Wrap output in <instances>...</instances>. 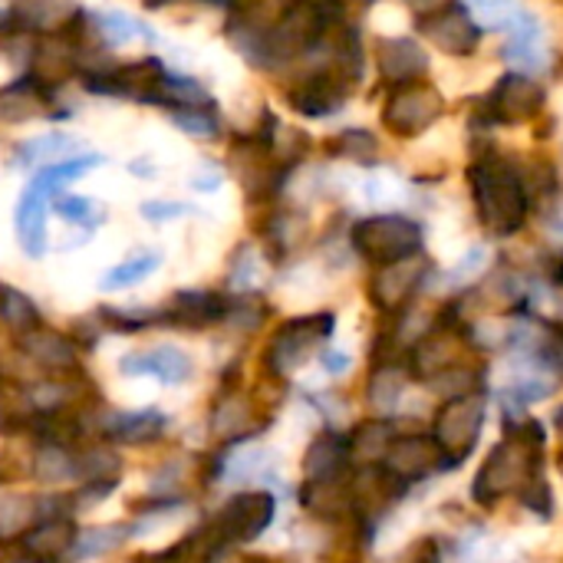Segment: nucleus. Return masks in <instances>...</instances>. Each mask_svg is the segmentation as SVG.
Masks as SVG:
<instances>
[{"label": "nucleus", "mask_w": 563, "mask_h": 563, "mask_svg": "<svg viewBox=\"0 0 563 563\" xmlns=\"http://www.w3.org/2000/svg\"><path fill=\"white\" fill-rule=\"evenodd\" d=\"M277 518V498L267 488H247L231 495L208 521V548H244L271 531Z\"/></svg>", "instance_id": "obj_9"}, {"label": "nucleus", "mask_w": 563, "mask_h": 563, "mask_svg": "<svg viewBox=\"0 0 563 563\" xmlns=\"http://www.w3.org/2000/svg\"><path fill=\"white\" fill-rule=\"evenodd\" d=\"M350 251L369 264H393L402 257H412L419 251H426V224L416 214H402V211H376L366 218H356L350 224Z\"/></svg>", "instance_id": "obj_5"}, {"label": "nucleus", "mask_w": 563, "mask_h": 563, "mask_svg": "<svg viewBox=\"0 0 563 563\" xmlns=\"http://www.w3.org/2000/svg\"><path fill=\"white\" fill-rule=\"evenodd\" d=\"M439 277V267L432 264V257L426 251L393 261V264H379L373 267L369 280H366V297L373 303L376 313L383 317H396L406 307L419 303L426 287Z\"/></svg>", "instance_id": "obj_10"}, {"label": "nucleus", "mask_w": 563, "mask_h": 563, "mask_svg": "<svg viewBox=\"0 0 563 563\" xmlns=\"http://www.w3.org/2000/svg\"><path fill=\"white\" fill-rule=\"evenodd\" d=\"M172 125L181 129L185 135H195V139H214L221 132V115L214 112V106L172 109Z\"/></svg>", "instance_id": "obj_42"}, {"label": "nucleus", "mask_w": 563, "mask_h": 563, "mask_svg": "<svg viewBox=\"0 0 563 563\" xmlns=\"http://www.w3.org/2000/svg\"><path fill=\"white\" fill-rule=\"evenodd\" d=\"M488 426V386L445 396L429 422V439L439 452L442 472L465 465L482 445Z\"/></svg>", "instance_id": "obj_4"}, {"label": "nucleus", "mask_w": 563, "mask_h": 563, "mask_svg": "<svg viewBox=\"0 0 563 563\" xmlns=\"http://www.w3.org/2000/svg\"><path fill=\"white\" fill-rule=\"evenodd\" d=\"M409 7H412V13L419 16V13H429V10H435V7H442V3H449V0H406Z\"/></svg>", "instance_id": "obj_50"}, {"label": "nucleus", "mask_w": 563, "mask_h": 563, "mask_svg": "<svg viewBox=\"0 0 563 563\" xmlns=\"http://www.w3.org/2000/svg\"><path fill=\"white\" fill-rule=\"evenodd\" d=\"M333 330H336V313H330V310L284 320L264 346L267 376L290 379L294 373H300L313 356H320L327 350V343L333 340Z\"/></svg>", "instance_id": "obj_7"}, {"label": "nucleus", "mask_w": 563, "mask_h": 563, "mask_svg": "<svg viewBox=\"0 0 563 563\" xmlns=\"http://www.w3.org/2000/svg\"><path fill=\"white\" fill-rule=\"evenodd\" d=\"M373 63H376V76L386 89L402 86V82H416V79H429V73H432L429 46L416 36H406V33L379 36L373 43Z\"/></svg>", "instance_id": "obj_15"}, {"label": "nucleus", "mask_w": 563, "mask_h": 563, "mask_svg": "<svg viewBox=\"0 0 563 563\" xmlns=\"http://www.w3.org/2000/svg\"><path fill=\"white\" fill-rule=\"evenodd\" d=\"M139 211H142V218H145V221H152V224H165V221H178V218H185V214H191V211H198V208L181 205V201H145Z\"/></svg>", "instance_id": "obj_45"}, {"label": "nucleus", "mask_w": 563, "mask_h": 563, "mask_svg": "<svg viewBox=\"0 0 563 563\" xmlns=\"http://www.w3.org/2000/svg\"><path fill=\"white\" fill-rule=\"evenodd\" d=\"M554 426H558V432H561V435H563V406H561V409H558V416H554Z\"/></svg>", "instance_id": "obj_53"}, {"label": "nucleus", "mask_w": 563, "mask_h": 563, "mask_svg": "<svg viewBox=\"0 0 563 563\" xmlns=\"http://www.w3.org/2000/svg\"><path fill=\"white\" fill-rule=\"evenodd\" d=\"M76 373L69 376H49V379H40L26 389V399L33 406V412L40 419H59L66 416L69 409H76V402H82V393L79 386L73 383Z\"/></svg>", "instance_id": "obj_28"}, {"label": "nucleus", "mask_w": 563, "mask_h": 563, "mask_svg": "<svg viewBox=\"0 0 563 563\" xmlns=\"http://www.w3.org/2000/svg\"><path fill=\"white\" fill-rule=\"evenodd\" d=\"M201 3H214V7H224V10H244V7H251L254 0H201Z\"/></svg>", "instance_id": "obj_51"}, {"label": "nucleus", "mask_w": 563, "mask_h": 563, "mask_svg": "<svg viewBox=\"0 0 563 563\" xmlns=\"http://www.w3.org/2000/svg\"><path fill=\"white\" fill-rule=\"evenodd\" d=\"M327 155L373 168L383 162V139L366 125H350V129H340L327 139Z\"/></svg>", "instance_id": "obj_29"}, {"label": "nucleus", "mask_w": 563, "mask_h": 563, "mask_svg": "<svg viewBox=\"0 0 563 563\" xmlns=\"http://www.w3.org/2000/svg\"><path fill=\"white\" fill-rule=\"evenodd\" d=\"M409 386H412V376L402 360H376L366 379V406L376 416H393L402 396L409 393Z\"/></svg>", "instance_id": "obj_25"}, {"label": "nucleus", "mask_w": 563, "mask_h": 563, "mask_svg": "<svg viewBox=\"0 0 563 563\" xmlns=\"http://www.w3.org/2000/svg\"><path fill=\"white\" fill-rule=\"evenodd\" d=\"M231 300L218 290H178L168 307L162 310V327L178 330H205L214 323H224Z\"/></svg>", "instance_id": "obj_21"}, {"label": "nucleus", "mask_w": 563, "mask_h": 563, "mask_svg": "<svg viewBox=\"0 0 563 563\" xmlns=\"http://www.w3.org/2000/svg\"><path fill=\"white\" fill-rule=\"evenodd\" d=\"M310 238V221L300 208H271L264 218V241L274 257H290Z\"/></svg>", "instance_id": "obj_26"}, {"label": "nucleus", "mask_w": 563, "mask_h": 563, "mask_svg": "<svg viewBox=\"0 0 563 563\" xmlns=\"http://www.w3.org/2000/svg\"><path fill=\"white\" fill-rule=\"evenodd\" d=\"M548 432L538 419L521 416L505 422V435L492 445L472 478V501L478 508H498L501 501H521L534 485L544 482Z\"/></svg>", "instance_id": "obj_2"}, {"label": "nucleus", "mask_w": 563, "mask_h": 563, "mask_svg": "<svg viewBox=\"0 0 563 563\" xmlns=\"http://www.w3.org/2000/svg\"><path fill=\"white\" fill-rule=\"evenodd\" d=\"M49 89L36 82L30 73L13 79L10 86L0 89V122H26L46 112Z\"/></svg>", "instance_id": "obj_27"}, {"label": "nucleus", "mask_w": 563, "mask_h": 563, "mask_svg": "<svg viewBox=\"0 0 563 563\" xmlns=\"http://www.w3.org/2000/svg\"><path fill=\"white\" fill-rule=\"evenodd\" d=\"M191 185H195L198 191H218V188H221V168L211 165V162H205L201 172L191 178Z\"/></svg>", "instance_id": "obj_47"}, {"label": "nucleus", "mask_w": 563, "mask_h": 563, "mask_svg": "<svg viewBox=\"0 0 563 563\" xmlns=\"http://www.w3.org/2000/svg\"><path fill=\"white\" fill-rule=\"evenodd\" d=\"M551 92L548 86L518 69H505L478 99L472 115H478L488 129H518V125H534L548 115Z\"/></svg>", "instance_id": "obj_6"}, {"label": "nucleus", "mask_w": 563, "mask_h": 563, "mask_svg": "<svg viewBox=\"0 0 563 563\" xmlns=\"http://www.w3.org/2000/svg\"><path fill=\"white\" fill-rule=\"evenodd\" d=\"M99 320L112 333H142V330H148L155 323L162 327V310H148V307H135V310H129V307H102Z\"/></svg>", "instance_id": "obj_41"}, {"label": "nucleus", "mask_w": 563, "mask_h": 563, "mask_svg": "<svg viewBox=\"0 0 563 563\" xmlns=\"http://www.w3.org/2000/svg\"><path fill=\"white\" fill-rule=\"evenodd\" d=\"M165 3H172V0H145V7H152V10L155 7H165Z\"/></svg>", "instance_id": "obj_54"}, {"label": "nucleus", "mask_w": 563, "mask_h": 563, "mask_svg": "<svg viewBox=\"0 0 563 563\" xmlns=\"http://www.w3.org/2000/svg\"><path fill=\"white\" fill-rule=\"evenodd\" d=\"M49 198H56L40 178H33L20 201H16V214H13V228H16V241L23 247L26 257H43L46 254V208Z\"/></svg>", "instance_id": "obj_22"}, {"label": "nucleus", "mask_w": 563, "mask_h": 563, "mask_svg": "<svg viewBox=\"0 0 563 563\" xmlns=\"http://www.w3.org/2000/svg\"><path fill=\"white\" fill-rule=\"evenodd\" d=\"M119 475H122V459L109 449V442L86 445L76 452V482H82V485L119 482Z\"/></svg>", "instance_id": "obj_34"}, {"label": "nucleus", "mask_w": 563, "mask_h": 563, "mask_svg": "<svg viewBox=\"0 0 563 563\" xmlns=\"http://www.w3.org/2000/svg\"><path fill=\"white\" fill-rule=\"evenodd\" d=\"M155 102H165V106H175V109L214 106L211 92H208L198 79H191V76H178V73H165V76H162Z\"/></svg>", "instance_id": "obj_37"}, {"label": "nucleus", "mask_w": 563, "mask_h": 563, "mask_svg": "<svg viewBox=\"0 0 563 563\" xmlns=\"http://www.w3.org/2000/svg\"><path fill=\"white\" fill-rule=\"evenodd\" d=\"M205 563H257V561L241 558V554H238V548H208V561Z\"/></svg>", "instance_id": "obj_48"}, {"label": "nucleus", "mask_w": 563, "mask_h": 563, "mask_svg": "<svg viewBox=\"0 0 563 563\" xmlns=\"http://www.w3.org/2000/svg\"><path fill=\"white\" fill-rule=\"evenodd\" d=\"M508 69H518V73H531V76H541L551 69L554 63V49H551V40H548V30H544V20L528 10L511 30H505V43H501V53Z\"/></svg>", "instance_id": "obj_16"}, {"label": "nucleus", "mask_w": 563, "mask_h": 563, "mask_svg": "<svg viewBox=\"0 0 563 563\" xmlns=\"http://www.w3.org/2000/svg\"><path fill=\"white\" fill-rule=\"evenodd\" d=\"M261 277V254L254 244H241L231 257V274H228V287L234 294H247Z\"/></svg>", "instance_id": "obj_44"}, {"label": "nucleus", "mask_w": 563, "mask_h": 563, "mask_svg": "<svg viewBox=\"0 0 563 563\" xmlns=\"http://www.w3.org/2000/svg\"><path fill=\"white\" fill-rule=\"evenodd\" d=\"M122 376H152L162 386H181L195 376V363L178 346H155L145 353H129L119 360Z\"/></svg>", "instance_id": "obj_23"}, {"label": "nucleus", "mask_w": 563, "mask_h": 563, "mask_svg": "<svg viewBox=\"0 0 563 563\" xmlns=\"http://www.w3.org/2000/svg\"><path fill=\"white\" fill-rule=\"evenodd\" d=\"M96 33L109 43V46H125L132 40H152V30L145 23H139L135 16L122 13V10H109V13H99L92 20Z\"/></svg>", "instance_id": "obj_40"}, {"label": "nucleus", "mask_w": 563, "mask_h": 563, "mask_svg": "<svg viewBox=\"0 0 563 563\" xmlns=\"http://www.w3.org/2000/svg\"><path fill=\"white\" fill-rule=\"evenodd\" d=\"M158 267H162V254L142 251V254H132V257H125L122 264H115L109 274H102L99 287H102V290H125V287L142 284L145 277H152Z\"/></svg>", "instance_id": "obj_39"}, {"label": "nucleus", "mask_w": 563, "mask_h": 563, "mask_svg": "<svg viewBox=\"0 0 563 563\" xmlns=\"http://www.w3.org/2000/svg\"><path fill=\"white\" fill-rule=\"evenodd\" d=\"M353 89L356 82H350L343 73L330 66H310L284 89V99L303 119H330L346 109Z\"/></svg>", "instance_id": "obj_12"}, {"label": "nucleus", "mask_w": 563, "mask_h": 563, "mask_svg": "<svg viewBox=\"0 0 563 563\" xmlns=\"http://www.w3.org/2000/svg\"><path fill=\"white\" fill-rule=\"evenodd\" d=\"M7 429H10V409H7L3 393H0V432H7Z\"/></svg>", "instance_id": "obj_52"}, {"label": "nucleus", "mask_w": 563, "mask_h": 563, "mask_svg": "<svg viewBox=\"0 0 563 563\" xmlns=\"http://www.w3.org/2000/svg\"><path fill=\"white\" fill-rule=\"evenodd\" d=\"M40 521V498L7 495L0 498V544L20 541Z\"/></svg>", "instance_id": "obj_35"}, {"label": "nucleus", "mask_w": 563, "mask_h": 563, "mask_svg": "<svg viewBox=\"0 0 563 563\" xmlns=\"http://www.w3.org/2000/svg\"><path fill=\"white\" fill-rule=\"evenodd\" d=\"M267 422L257 416V406L251 402V396L238 393V389H224L214 406H211V416H208V429L214 432V439H221L228 449L231 445H241V442H251Z\"/></svg>", "instance_id": "obj_18"}, {"label": "nucleus", "mask_w": 563, "mask_h": 563, "mask_svg": "<svg viewBox=\"0 0 563 563\" xmlns=\"http://www.w3.org/2000/svg\"><path fill=\"white\" fill-rule=\"evenodd\" d=\"M379 468H383L396 485H402V488L409 492V488L429 482L435 472H442V462H439V452H435L429 432L412 429V432H396V439L389 442V449H386Z\"/></svg>", "instance_id": "obj_14"}, {"label": "nucleus", "mask_w": 563, "mask_h": 563, "mask_svg": "<svg viewBox=\"0 0 563 563\" xmlns=\"http://www.w3.org/2000/svg\"><path fill=\"white\" fill-rule=\"evenodd\" d=\"M363 195H366L369 205H376L383 211H396V205H402L409 198V181H402L393 168H383V162H379L366 175Z\"/></svg>", "instance_id": "obj_38"}, {"label": "nucleus", "mask_w": 563, "mask_h": 563, "mask_svg": "<svg viewBox=\"0 0 563 563\" xmlns=\"http://www.w3.org/2000/svg\"><path fill=\"white\" fill-rule=\"evenodd\" d=\"M320 366H323L330 376H343V373L353 366V360H350V353H343V350H323V353H320Z\"/></svg>", "instance_id": "obj_46"}, {"label": "nucleus", "mask_w": 563, "mask_h": 563, "mask_svg": "<svg viewBox=\"0 0 563 563\" xmlns=\"http://www.w3.org/2000/svg\"><path fill=\"white\" fill-rule=\"evenodd\" d=\"M76 521L73 515H49L40 518L23 538V558L26 563H73V544H76Z\"/></svg>", "instance_id": "obj_19"}, {"label": "nucleus", "mask_w": 563, "mask_h": 563, "mask_svg": "<svg viewBox=\"0 0 563 563\" xmlns=\"http://www.w3.org/2000/svg\"><path fill=\"white\" fill-rule=\"evenodd\" d=\"M53 211H56V218H63L69 224H86V228H92V224H99L106 218L99 201L79 198V195H56L53 198Z\"/></svg>", "instance_id": "obj_43"}, {"label": "nucleus", "mask_w": 563, "mask_h": 563, "mask_svg": "<svg viewBox=\"0 0 563 563\" xmlns=\"http://www.w3.org/2000/svg\"><path fill=\"white\" fill-rule=\"evenodd\" d=\"M548 284L554 287V290H561L563 294V251L554 257V264L548 267Z\"/></svg>", "instance_id": "obj_49"}, {"label": "nucleus", "mask_w": 563, "mask_h": 563, "mask_svg": "<svg viewBox=\"0 0 563 563\" xmlns=\"http://www.w3.org/2000/svg\"><path fill=\"white\" fill-rule=\"evenodd\" d=\"M82 142L76 135H66V132H46V135H36V139H26L16 145L13 158L20 168H36V165H53V162H63V158H73V152L79 155Z\"/></svg>", "instance_id": "obj_31"}, {"label": "nucleus", "mask_w": 563, "mask_h": 563, "mask_svg": "<svg viewBox=\"0 0 563 563\" xmlns=\"http://www.w3.org/2000/svg\"><path fill=\"white\" fill-rule=\"evenodd\" d=\"M30 475H33V482L49 485V488H59L66 482H76V452H69L59 439H43L33 449Z\"/></svg>", "instance_id": "obj_30"}, {"label": "nucleus", "mask_w": 563, "mask_h": 563, "mask_svg": "<svg viewBox=\"0 0 563 563\" xmlns=\"http://www.w3.org/2000/svg\"><path fill=\"white\" fill-rule=\"evenodd\" d=\"M132 525H96V528H79L76 531V544H73V558L69 561H92L102 554L119 551L129 538H132Z\"/></svg>", "instance_id": "obj_32"}, {"label": "nucleus", "mask_w": 563, "mask_h": 563, "mask_svg": "<svg viewBox=\"0 0 563 563\" xmlns=\"http://www.w3.org/2000/svg\"><path fill=\"white\" fill-rule=\"evenodd\" d=\"M168 416L155 406L145 409H109L99 422L102 442L115 445H152L165 435Z\"/></svg>", "instance_id": "obj_20"}, {"label": "nucleus", "mask_w": 563, "mask_h": 563, "mask_svg": "<svg viewBox=\"0 0 563 563\" xmlns=\"http://www.w3.org/2000/svg\"><path fill=\"white\" fill-rule=\"evenodd\" d=\"M465 188L472 214L492 241H515L528 231L534 218L528 162L492 142L478 145L472 148V158L465 165Z\"/></svg>", "instance_id": "obj_1"}, {"label": "nucleus", "mask_w": 563, "mask_h": 563, "mask_svg": "<svg viewBox=\"0 0 563 563\" xmlns=\"http://www.w3.org/2000/svg\"><path fill=\"white\" fill-rule=\"evenodd\" d=\"M346 20V0H287L277 16L264 23L261 69H284L290 63L310 59Z\"/></svg>", "instance_id": "obj_3"}, {"label": "nucleus", "mask_w": 563, "mask_h": 563, "mask_svg": "<svg viewBox=\"0 0 563 563\" xmlns=\"http://www.w3.org/2000/svg\"><path fill=\"white\" fill-rule=\"evenodd\" d=\"M449 112L445 92L432 79H416L402 86H389L379 106V125L386 135L399 142H416L429 135Z\"/></svg>", "instance_id": "obj_8"}, {"label": "nucleus", "mask_w": 563, "mask_h": 563, "mask_svg": "<svg viewBox=\"0 0 563 563\" xmlns=\"http://www.w3.org/2000/svg\"><path fill=\"white\" fill-rule=\"evenodd\" d=\"M416 30L422 36V43H429L432 49H439L449 59H472V56H478V49L485 43L482 23L472 16V10L462 0H449L429 13H419Z\"/></svg>", "instance_id": "obj_11"}, {"label": "nucleus", "mask_w": 563, "mask_h": 563, "mask_svg": "<svg viewBox=\"0 0 563 563\" xmlns=\"http://www.w3.org/2000/svg\"><path fill=\"white\" fill-rule=\"evenodd\" d=\"M488 274H492V247L472 244V247L455 261V267H449V271L442 274V280H445L449 290L465 294V290L478 287Z\"/></svg>", "instance_id": "obj_33"}, {"label": "nucleus", "mask_w": 563, "mask_h": 563, "mask_svg": "<svg viewBox=\"0 0 563 563\" xmlns=\"http://www.w3.org/2000/svg\"><path fill=\"white\" fill-rule=\"evenodd\" d=\"M0 323H3L10 333L23 336V333L36 330V327L43 323V317H40V307H36L23 290L0 284Z\"/></svg>", "instance_id": "obj_36"}, {"label": "nucleus", "mask_w": 563, "mask_h": 563, "mask_svg": "<svg viewBox=\"0 0 563 563\" xmlns=\"http://www.w3.org/2000/svg\"><path fill=\"white\" fill-rule=\"evenodd\" d=\"M16 340H20V353L49 376H69V373H79V366H82L79 343L73 336H66L63 330H49L40 323L36 330L23 333Z\"/></svg>", "instance_id": "obj_17"}, {"label": "nucleus", "mask_w": 563, "mask_h": 563, "mask_svg": "<svg viewBox=\"0 0 563 563\" xmlns=\"http://www.w3.org/2000/svg\"><path fill=\"white\" fill-rule=\"evenodd\" d=\"M353 472L350 439L336 429L320 432L303 452V482H343Z\"/></svg>", "instance_id": "obj_24"}, {"label": "nucleus", "mask_w": 563, "mask_h": 563, "mask_svg": "<svg viewBox=\"0 0 563 563\" xmlns=\"http://www.w3.org/2000/svg\"><path fill=\"white\" fill-rule=\"evenodd\" d=\"M165 76V66L155 56H145L129 66L112 69H82L79 79L92 96H115V99H135V102H155L158 82Z\"/></svg>", "instance_id": "obj_13"}]
</instances>
